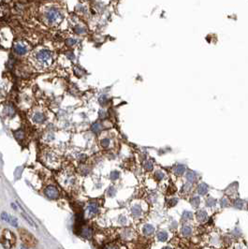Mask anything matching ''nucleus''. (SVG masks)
I'll list each match as a JSON object with an SVG mask.
<instances>
[{
  "label": "nucleus",
  "mask_w": 248,
  "mask_h": 249,
  "mask_svg": "<svg viewBox=\"0 0 248 249\" xmlns=\"http://www.w3.org/2000/svg\"><path fill=\"white\" fill-rule=\"evenodd\" d=\"M31 60L36 69L38 70H43L52 66L53 62V54L46 48H38L33 52Z\"/></svg>",
  "instance_id": "f257e3e1"
},
{
  "label": "nucleus",
  "mask_w": 248,
  "mask_h": 249,
  "mask_svg": "<svg viewBox=\"0 0 248 249\" xmlns=\"http://www.w3.org/2000/svg\"><path fill=\"white\" fill-rule=\"evenodd\" d=\"M58 180L65 188H71L76 183V175L72 170H65L60 173Z\"/></svg>",
  "instance_id": "f03ea898"
},
{
  "label": "nucleus",
  "mask_w": 248,
  "mask_h": 249,
  "mask_svg": "<svg viewBox=\"0 0 248 249\" xmlns=\"http://www.w3.org/2000/svg\"><path fill=\"white\" fill-rule=\"evenodd\" d=\"M45 20L48 25H56L62 21L63 15L61 12L56 8H50L45 12Z\"/></svg>",
  "instance_id": "7ed1b4c3"
},
{
  "label": "nucleus",
  "mask_w": 248,
  "mask_h": 249,
  "mask_svg": "<svg viewBox=\"0 0 248 249\" xmlns=\"http://www.w3.org/2000/svg\"><path fill=\"white\" fill-rule=\"evenodd\" d=\"M0 242H1L2 245L5 248H10L13 246V245H15V237L10 230H5L3 231V234H2L1 239H0Z\"/></svg>",
  "instance_id": "20e7f679"
},
{
  "label": "nucleus",
  "mask_w": 248,
  "mask_h": 249,
  "mask_svg": "<svg viewBox=\"0 0 248 249\" xmlns=\"http://www.w3.org/2000/svg\"><path fill=\"white\" fill-rule=\"evenodd\" d=\"M44 157H45V158H44V162H45V164L47 166H49V167L56 169L59 166V164H60L59 157L56 156V153H53L52 151H48L44 154Z\"/></svg>",
  "instance_id": "39448f33"
},
{
  "label": "nucleus",
  "mask_w": 248,
  "mask_h": 249,
  "mask_svg": "<svg viewBox=\"0 0 248 249\" xmlns=\"http://www.w3.org/2000/svg\"><path fill=\"white\" fill-rule=\"evenodd\" d=\"M30 119L35 124H42L46 119V115L41 108H34L30 113Z\"/></svg>",
  "instance_id": "423d86ee"
},
{
  "label": "nucleus",
  "mask_w": 248,
  "mask_h": 249,
  "mask_svg": "<svg viewBox=\"0 0 248 249\" xmlns=\"http://www.w3.org/2000/svg\"><path fill=\"white\" fill-rule=\"evenodd\" d=\"M19 233L21 236V240L23 241L26 245L28 246H35L37 245V240L35 239V237L33 236L30 232H28L25 230H20Z\"/></svg>",
  "instance_id": "0eeeda50"
},
{
  "label": "nucleus",
  "mask_w": 248,
  "mask_h": 249,
  "mask_svg": "<svg viewBox=\"0 0 248 249\" xmlns=\"http://www.w3.org/2000/svg\"><path fill=\"white\" fill-rule=\"evenodd\" d=\"M29 51V45L23 40L16 41L13 46V52L18 55H25Z\"/></svg>",
  "instance_id": "6e6552de"
},
{
  "label": "nucleus",
  "mask_w": 248,
  "mask_h": 249,
  "mask_svg": "<svg viewBox=\"0 0 248 249\" xmlns=\"http://www.w3.org/2000/svg\"><path fill=\"white\" fill-rule=\"evenodd\" d=\"M44 193H45V195L49 198H52V200H56V198H59V192L56 186H53V185L47 186L45 190H44Z\"/></svg>",
  "instance_id": "1a4fd4ad"
},
{
  "label": "nucleus",
  "mask_w": 248,
  "mask_h": 249,
  "mask_svg": "<svg viewBox=\"0 0 248 249\" xmlns=\"http://www.w3.org/2000/svg\"><path fill=\"white\" fill-rule=\"evenodd\" d=\"M97 209H98L97 204L96 202H91L89 205H88V209H87V210H88V214L92 215V214H97Z\"/></svg>",
  "instance_id": "9d476101"
},
{
  "label": "nucleus",
  "mask_w": 248,
  "mask_h": 249,
  "mask_svg": "<svg viewBox=\"0 0 248 249\" xmlns=\"http://www.w3.org/2000/svg\"><path fill=\"white\" fill-rule=\"evenodd\" d=\"M154 231H155V229H154V227L151 225H145L144 228H143V232H144V234H146V235H151Z\"/></svg>",
  "instance_id": "9b49d317"
},
{
  "label": "nucleus",
  "mask_w": 248,
  "mask_h": 249,
  "mask_svg": "<svg viewBox=\"0 0 248 249\" xmlns=\"http://www.w3.org/2000/svg\"><path fill=\"white\" fill-rule=\"evenodd\" d=\"M207 189H208V187L205 184H200V185H198V193L201 195H204L206 194V192H207Z\"/></svg>",
  "instance_id": "f8f14e48"
},
{
  "label": "nucleus",
  "mask_w": 248,
  "mask_h": 249,
  "mask_svg": "<svg viewBox=\"0 0 248 249\" xmlns=\"http://www.w3.org/2000/svg\"><path fill=\"white\" fill-rule=\"evenodd\" d=\"M157 239L159 241H161V242H165L167 239H168V234H167V232H165V231H160L159 233L157 234Z\"/></svg>",
  "instance_id": "ddd939ff"
},
{
  "label": "nucleus",
  "mask_w": 248,
  "mask_h": 249,
  "mask_svg": "<svg viewBox=\"0 0 248 249\" xmlns=\"http://www.w3.org/2000/svg\"><path fill=\"white\" fill-rule=\"evenodd\" d=\"M185 167L184 166H182V165H179L177 166L175 169H174V173L175 174H177V175H182L184 172H185Z\"/></svg>",
  "instance_id": "4468645a"
},
{
  "label": "nucleus",
  "mask_w": 248,
  "mask_h": 249,
  "mask_svg": "<svg viewBox=\"0 0 248 249\" xmlns=\"http://www.w3.org/2000/svg\"><path fill=\"white\" fill-rule=\"evenodd\" d=\"M197 218L202 222V221H204L207 218V214L204 211H200L197 214Z\"/></svg>",
  "instance_id": "2eb2a0df"
},
{
  "label": "nucleus",
  "mask_w": 248,
  "mask_h": 249,
  "mask_svg": "<svg viewBox=\"0 0 248 249\" xmlns=\"http://www.w3.org/2000/svg\"><path fill=\"white\" fill-rule=\"evenodd\" d=\"M91 234H92L91 230H89L88 228H84V229L81 230V235L82 236H84L86 238H90Z\"/></svg>",
  "instance_id": "dca6fc26"
},
{
  "label": "nucleus",
  "mask_w": 248,
  "mask_h": 249,
  "mask_svg": "<svg viewBox=\"0 0 248 249\" xmlns=\"http://www.w3.org/2000/svg\"><path fill=\"white\" fill-rule=\"evenodd\" d=\"M186 178H187V180H188L189 182L193 183V182H195V181H196L197 176H196V174H195L194 172H192V171H190V172L187 173Z\"/></svg>",
  "instance_id": "f3484780"
},
{
  "label": "nucleus",
  "mask_w": 248,
  "mask_h": 249,
  "mask_svg": "<svg viewBox=\"0 0 248 249\" xmlns=\"http://www.w3.org/2000/svg\"><path fill=\"white\" fill-rule=\"evenodd\" d=\"M191 231H192V230L190 227H184L183 230H182V233H183V235H185V236H188L191 234Z\"/></svg>",
  "instance_id": "a211bd4d"
},
{
  "label": "nucleus",
  "mask_w": 248,
  "mask_h": 249,
  "mask_svg": "<svg viewBox=\"0 0 248 249\" xmlns=\"http://www.w3.org/2000/svg\"><path fill=\"white\" fill-rule=\"evenodd\" d=\"M74 30L76 33H78V34H84V33H85V28L82 27L81 25H76Z\"/></svg>",
  "instance_id": "6ab92c4d"
},
{
  "label": "nucleus",
  "mask_w": 248,
  "mask_h": 249,
  "mask_svg": "<svg viewBox=\"0 0 248 249\" xmlns=\"http://www.w3.org/2000/svg\"><path fill=\"white\" fill-rule=\"evenodd\" d=\"M14 136L16 137V139H18V140L24 139V137H25L24 131H23V130H18V131H16L15 133H14Z\"/></svg>",
  "instance_id": "aec40b11"
},
{
  "label": "nucleus",
  "mask_w": 248,
  "mask_h": 249,
  "mask_svg": "<svg viewBox=\"0 0 248 249\" xmlns=\"http://www.w3.org/2000/svg\"><path fill=\"white\" fill-rule=\"evenodd\" d=\"M141 210L139 206H135V207H133V209H132V213H133V214H135V215L141 214Z\"/></svg>",
  "instance_id": "412c9836"
},
{
  "label": "nucleus",
  "mask_w": 248,
  "mask_h": 249,
  "mask_svg": "<svg viewBox=\"0 0 248 249\" xmlns=\"http://www.w3.org/2000/svg\"><path fill=\"white\" fill-rule=\"evenodd\" d=\"M191 203L194 207L198 206V204H200V200H198V198H193L192 201H191Z\"/></svg>",
  "instance_id": "4be33fe9"
},
{
  "label": "nucleus",
  "mask_w": 248,
  "mask_h": 249,
  "mask_svg": "<svg viewBox=\"0 0 248 249\" xmlns=\"http://www.w3.org/2000/svg\"><path fill=\"white\" fill-rule=\"evenodd\" d=\"M1 217H2V219H3V220L7 221V222H9L10 217H9V215L8 214H6V213H2V214H1Z\"/></svg>",
  "instance_id": "5701e85b"
},
{
  "label": "nucleus",
  "mask_w": 248,
  "mask_h": 249,
  "mask_svg": "<svg viewBox=\"0 0 248 249\" xmlns=\"http://www.w3.org/2000/svg\"><path fill=\"white\" fill-rule=\"evenodd\" d=\"M9 223H10L12 226H14V227H17V226H18L17 219L14 218V217H10V219H9Z\"/></svg>",
  "instance_id": "b1692460"
},
{
  "label": "nucleus",
  "mask_w": 248,
  "mask_h": 249,
  "mask_svg": "<svg viewBox=\"0 0 248 249\" xmlns=\"http://www.w3.org/2000/svg\"><path fill=\"white\" fill-rule=\"evenodd\" d=\"M92 129L95 132H98L99 130H100V125H99L98 123H96L95 125L92 126Z\"/></svg>",
  "instance_id": "393cba45"
},
{
  "label": "nucleus",
  "mask_w": 248,
  "mask_h": 249,
  "mask_svg": "<svg viewBox=\"0 0 248 249\" xmlns=\"http://www.w3.org/2000/svg\"><path fill=\"white\" fill-rule=\"evenodd\" d=\"M183 217L185 219H191L192 218V213H188V212H185L183 214Z\"/></svg>",
  "instance_id": "a878e982"
},
{
  "label": "nucleus",
  "mask_w": 248,
  "mask_h": 249,
  "mask_svg": "<svg viewBox=\"0 0 248 249\" xmlns=\"http://www.w3.org/2000/svg\"><path fill=\"white\" fill-rule=\"evenodd\" d=\"M216 201L214 200H212V198H209L208 200V201H207V205L209 206V207H213V206H214L216 205Z\"/></svg>",
  "instance_id": "bb28decb"
},
{
  "label": "nucleus",
  "mask_w": 248,
  "mask_h": 249,
  "mask_svg": "<svg viewBox=\"0 0 248 249\" xmlns=\"http://www.w3.org/2000/svg\"><path fill=\"white\" fill-rule=\"evenodd\" d=\"M101 144L103 147H108L109 144H110V140L109 139H104L102 141H101Z\"/></svg>",
  "instance_id": "cd10ccee"
},
{
  "label": "nucleus",
  "mask_w": 248,
  "mask_h": 249,
  "mask_svg": "<svg viewBox=\"0 0 248 249\" xmlns=\"http://www.w3.org/2000/svg\"><path fill=\"white\" fill-rule=\"evenodd\" d=\"M75 43H76V40H73V38H68L67 40V44L68 46H73Z\"/></svg>",
  "instance_id": "c85d7f7f"
},
{
  "label": "nucleus",
  "mask_w": 248,
  "mask_h": 249,
  "mask_svg": "<svg viewBox=\"0 0 248 249\" xmlns=\"http://www.w3.org/2000/svg\"><path fill=\"white\" fill-rule=\"evenodd\" d=\"M118 176H119V173L117 172V171H112V174H111V178L112 180H115V179L118 178Z\"/></svg>",
  "instance_id": "c756f323"
},
{
  "label": "nucleus",
  "mask_w": 248,
  "mask_h": 249,
  "mask_svg": "<svg viewBox=\"0 0 248 249\" xmlns=\"http://www.w3.org/2000/svg\"><path fill=\"white\" fill-rule=\"evenodd\" d=\"M234 204H235V206H236L237 208H242V201H240V200H237Z\"/></svg>",
  "instance_id": "7c9ffc66"
},
{
  "label": "nucleus",
  "mask_w": 248,
  "mask_h": 249,
  "mask_svg": "<svg viewBox=\"0 0 248 249\" xmlns=\"http://www.w3.org/2000/svg\"><path fill=\"white\" fill-rule=\"evenodd\" d=\"M145 168H146L147 170H151V169L153 168V164H152L150 161L146 162V163H145Z\"/></svg>",
  "instance_id": "2f4dec72"
},
{
  "label": "nucleus",
  "mask_w": 248,
  "mask_h": 249,
  "mask_svg": "<svg viewBox=\"0 0 248 249\" xmlns=\"http://www.w3.org/2000/svg\"><path fill=\"white\" fill-rule=\"evenodd\" d=\"M221 205L223 207H226L228 205V201H227V198H223V200L221 201Z\"/></svg>",
  "instance_id": "473e14b6"
}]
</instances>
